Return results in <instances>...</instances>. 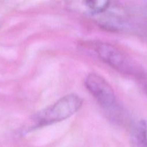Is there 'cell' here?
<instances>
[{"label":"cell","instance_id":"6da1fadb","mask_svg":"<svg viewBox=\"0 0 147 147\" xmlns=\"http://www.w3.org/2000/svg\"><path fill=\"white\" fill-rule=\"evenodd\" d=\"M82 99L75 94L65 96L33 116L29 129L48 126L69 119L82 106Z\"/></svg>","mask_w":147,"mask_h":147},{"label":"cell","instance_id":"7a4b0ae2","mask_svg":"<svg viewBox=\"0 0 147 147\" xmlns=\"http://www.w3.org/2000/svg\"><path fill=\"white\" fill-rule=\"evenodd\" d=\"M85 86L98 103L108 111H112L117 107L115 92L108 82L97 73H89L84 80Z\"/></svg>","mask_w":147,"mask_h":147},{"label":"cell","instance_id":"3957f363","mask_svg":"<svg viewBox=\"0 0 147 147\" xmlns=\"http://www.w3.org/2000/svg\"><path fill=\"white\" fill-rule=\"evenodd\" d=\"M99 58L111 67L122 73H131L133 64L130 57L116 46L106 42H97L94 45Z\"/></svg>","mask_w":147,"mask_h":147},{"label":"cell","instance_id":"277c9868","mask_svg":"<svg viewBox=\"0 0 147 147\" xmlns=\"http://www.w3.org/2000/svg\"><path fill=\"white\" fill-rule=\"evenodd\" d=\"M129 139L132 147H147V124L145 121L140 120L133 125Z\"/></svg>","mask_w":147,"mask_h":147},{"label":"cell","instance_id":"5b68a950","mask_svg":"<svg viewBox=\"0 0 147 147\" xmlns=\"http://www.w3.org/2000/svg\"><path fill=\"white\" fill-rule=\"evenodd\" d=\"M110 0H85L88 8L95 13L105 11L109 7Z\"/></svg>","mask_w":147,"mask_h":147}]
</instances>
